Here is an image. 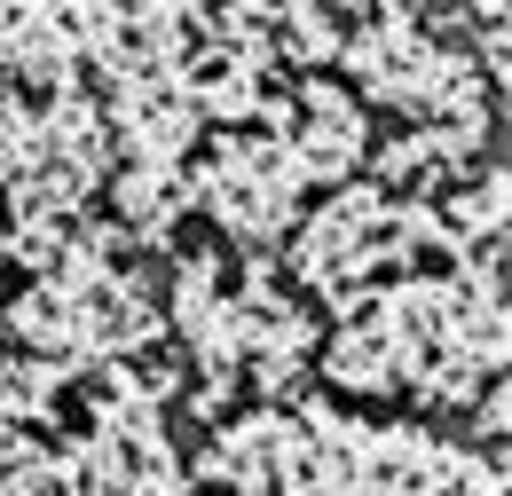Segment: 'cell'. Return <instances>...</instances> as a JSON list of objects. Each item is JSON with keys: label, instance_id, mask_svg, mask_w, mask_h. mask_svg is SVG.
Here are the masks:
<instances>
[{"label": "cell", "instance_id": "cell-1", "mask_svg": "<svg viewBox=\"0 0 512 496\" xmlns=\"http://www.w3.org/2000/svg\"><path fill=\"white\" fill-rule=\"evenodd\" d=\"M347 221H355V252H363V245H371V221H379V213H371V205H347ZM323 229L339 237V221H331V213H323ZM331 237H308V245H331ZM300 260H323V252H300Z\"/></svg>", "mask_w": 512, "mask_h": 496}]
</instances>
